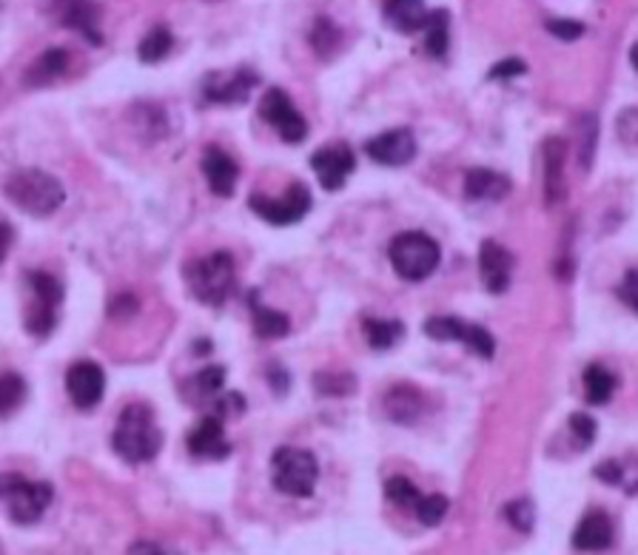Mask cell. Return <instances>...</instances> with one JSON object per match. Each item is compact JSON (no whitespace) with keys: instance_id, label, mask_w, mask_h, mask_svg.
Instances as JSON below:
<instances>
[{"instance_id":"36","label":"cell","mask_w":638,"mask_h":555,"mask_svg":"<svg viewBox=\"0 0 638 555\" xmlns=\"http://www.w3.org/2000/svg\"><path fill=\"white\" fill-rule=\"evenodd\" d=\"M385 496L394 501L396 507H416V501L422 499V493H419V487L413 484L411 479H405V476H394V479H388L385 484Z\"/></svg>"},{"instance_id":"33","label":"cell","mask_w":638,"mask_h":555,"mask_svg":"<svg viewBox=\"0 0 638 555\" xmlns=\"http://www.w3.org/2000/svg\"><path fill=\"white\" fill-rule=\"evenodd\" d=\"M314 390L322 396H351L357 390V376L354 373H317L314 376Z\"/></svg>"},{"instance_id":"34","label":"cell","mask_w":638,"mask_h":555,"mask_svg":"<svg viewBox=\"0 0 638 555\" xmlns=\"http://www.w3.org/2000/svg\"><path fill=\"white\" fill-rule=\"evenodd\" d=\"M226 376L228 370L223 365H208L200 373L191 376V388L197 393V399L203 396H220V390L226 388Z\"/></svg>"},{"instance_id":"13","label":"cell","mask_w":638,"mask_h":555,"mask_svg":"<svg viewBox=\"0 0 638 555\" xmlns=\"http://www.w3.org/2000/svg\"><path fill=\"white\" fill-rule=\"evenodd\" d=\"M365 151L379 166L402 168L413 163V157H416V137H413L411 129H391L374 137V140H368Z\"/></svg>"},{"instance_id":"41","label":"cell","mask_w":638,"mask_h":555,"mask_svg":"<svg viewBox=\"0 0 638 555\" xmlns=\"http://www.w3.org/2000/svg\"><path fill=\"white\" fill-rule=\"evenodd\" d=\"M527 72V63L522 57H505L499 60L493 69L488 72L490 80H513V77H522Z\"/></svg>"},{"instance_id":"15","label":"cell","mask_w":638,"mask_h":555,"mask_svg":"<svg viewBox=\"0 0 638 555\" xmlns=\"http://www.w3.org/2000/svg\"><path fill=\"white\" fill-rule=\"evenodd\" d=\"M513 265H516V257L507 251L505 245H499L496 240L482 242V248H479V271H482L485 288L490 294H505L510 288Z\"/></svg>"},{"instance_id":"19","label":"cell","mask_w":638,"mask_h":555,"mask_svg":"<svg viewBox=\"0 0 638 555\" xmlns=\"http://www.w3.org/2000/svg\"><path fill=\"white\" fill-rule=\"evenodd\" d=\"M382 407H385V416L396 425H413L422 416L425 396L416 385H394L382 396Z\"/></svg>"},{"instance_id":"5","label":"cell","mask_w":638,"mask_h":555,"mask_svg":"<svg viewBox=\"0 0 638 555\" xmlns=\"http://www.w3.org/2000/svg\"><path fill=\"white\" fill-rule=\"evenodd\" d=\"M388 259L405 282H422L439 268L442 248H439V242L428 234H422V231H405V234L391 240Z\"/></svg>"},{"instance_id":"12","label":"cell","mask_w":638,"mask_h":555,"mask_svg":"<svg viewBox=\"0 0 638 555\" xmlns=\"http://www.w3.org/2000/svg\"><path fill=\"white\" fill-rule=\"evenodd\" d=\"M66 390L77 410H94L106 393V373L97 362H75L66 370Z\"/></svg>"},{"instance_id":"28","label":"cell","mask_w":638,"mask_h":555,"mask_svg":"<svg viewBox=\"0 0 638 555\" xmlns=\"http://www.w3.org/2000/svg\"><path fill=\"white\" fill-rule=\"evenodd\" d=\"M26 402V379L20 373H0V419H9Z\"/></svg>"},{"instance_id":"37","label":"cell","mask_w":638,"mask_h":555,"mask_svg":"<svg viewBox=\"0 0 638 555\" xmlns=\"http://www.w3.org/2000/svg\"><path fill=\"white\" fill-rule=\"evenodd\" d=\"M505 518L510 521V527H513V530H519V533H530V530H533V524H536V507H533V501L530 499L510 501V504L505 507Z\"/></svg>"},{"instance_id":"9","label":"cell","mask_w":638,"mask_h":555,"mask_svg":"<svg viewBox=\"0 0 638 555\" xmlns=\"http://www.w3.org/2000/svg\"><path fill=\"white\" fill-rule=\"evenodd\" d=\"M248 205L254 214H260L265 222H274V225H291V222H300L311 205H314V197H311V188L305 183H294L285 188L280 200H271L265 194H254L248 197Z\"/></svg>"},{"instance_id":"18","label":"cell","mask_w":638,"mask_h":555,"mask_svg":"<svg viewBox=\"0 0 638 555\" xmlns=\"http://www.w3.org/2000/svg\"><path fill=\"white\" fill-rule=\"evenodd\" d=\"M613 544V521L604 510H587L573 533V547L582 553H601Z\"/></svg>"},{"instance_id":"4","label":"cell","mask_w":638,"mask_h":555,"mask_svg":"<svg viewBox=\"0 0 638 555\" xmlns=\"http://www.w3.org/2000/svg\"><path fill=\"white\" fill-rule=\"evenodd\" d=\"M55 499V487L49 481H29L20 473H0V507L20 527L40 521Z\"/></svg>"},{"instance_id":"16","label":"cell","mask_w":638,"mask_h":555,"mask_svg":"<svg viewBox=\"0 0 638 555\" xmlns=\"http://www.w3.org/2000/svg\"><path fill=\"white\" fill-rule=\"evenodd\" d=\"M542 163H545V203H564L567 197V143L562 137H547L542 143Z\"/></svg>"},{"instance_id":"35","label":"cell","mask_w":638,"mask_h":555,"mask_svg":"<svg viewBox=\"0 0 638 555\" xmlns=\"http://www.w3.org/2000/svg\"><path fill=\"white\" fill-rule=\"evenodd\" d=\"M448 507H451V501L445 499V496H439V493H431V496H422V499L416 501V516L419 521L425 524V527H439L445 516H448Z\"/></svg>"},{"instance_id":"6","label":"cell","mask_w":638,"mask_h":555,"mask_svg":"<svg viewBox=\"0 0 638 555\" xmlns=\"http://www.w3.org/2000/svg\"><path fill=\"white\" fill-rule=\"evenodd\" d=\"M271 479L282 496L308 499L319 481L317 456L302 447H280L271 456Z\"/></svg>"},{"instance_id":"43","label":"cell","mask_w":638,"mask_h":555,"mask_svg":"<svg viewBox=\"0 0 638 555\" xmlns=\"http://www.w3.org/2000/svg\"><path fill=\"white\" fill-rule=\"evenodd\" d=\"M137 299H134L132 294H120V296H114L112 302H109V316L112 319H129V316L137 314Z\"/></svg>"},{"instance_id":"17","label":"cell","mask_w":638,"mask_h":555,"mask_svg":"<svg viewBox=\"0 0 638 555\" xmlns=\"http://www.w3.org/2000/svg\"><path fill=\"white\" fill-rule=\"evenodd\" d=\"M203 174H206L208 188L217 197H231L240 180V168L220 146H208L203 151Z\"/></svg>"},{"instance_id":"3","label":"cell","mask_w":638,"mask_h":555,"mask_svg":"<svg viewBox=\"0 0 638 555\" xmlns=\"http://www.w3.org/2000/svg\"><path fill=\"white\" fill-rule=\"evenodd\" d=\"M183 279L197 302L220 308L237 285L234 257L228 251H214L208 257L191 259L183 268Z\"/></svg>"},{"instance_id":"40","label":"cell","mask_w":638,"mask_h":555,"mask_svg":"<svg viewBox=\"0 0 638 555\" xmlns=\"http://www.w3.org/2000/svg\"><path fill=\"white\" fill-rule=\"evenodd\" d=\"M545 29L553 37H559V40H579V37L587 32V29H584V23H579V20H567V18H550L545 23Z\"/></svg>"},{"instance_id":"24","label":"cell","mask_w":638,"mask_h":555,"mask_svg":"<svg viewBox=\"0 0 638 555\" xmlns=\"http://www.w3.org/2000/svg\"><path fill=\"white\" fill-rule=\"evenodd\" d=\"M97 20H100L97 6H89V3H69V6L63 9V26L77 29L86 40H92L94 46L103 43V35H100V29H97Z\"/></svg>"},{"instance_id":"14","label":"cell","mask_w":638,"mask_h":555,"mask_svg":"<svg viewBox=\"0 0 638 555\" xmlns=\"http://www.w3.org/2000/svg\"><path fill=\"white\" fill-rule=\"evenodd\" d=\"M188 453L194 459H208V462H223L231 456V444L226 439V425L214 416L200 419L194 430L188 433Z\"/></svg>"},{"instance_id":"42","label":"cell","mask_w":638,"mask_h":555,"mask_svg":"<svg viewBox=\"0 0 638 555\" xmlns=\"http://www.w3.org/2000/svg\"><path fill=\"white\" fill-rule=\"evenodd\" d=\"M567 425H570V430L576 433V439H579L582 447H587V444L596 439V419H593V416H587V413H573Z\"/></svg>"},{"instance_id":"48","label":"cell","mask_w":638,"mask_h":555,"mask_svg":"<svg viewBox=\"0 0 638 555\" xmlns=\"http://www.w3.org/2000/svg\"><path fill=\"white\" fill-rule=\"evenodd\" d=\"M126 555H166L154 541H134Z\"/></svg>"},{"instance_id":"25","label":"cell","mask_w":638,"mask_h":555,"mask_svg":"<svg viewBox=\"0 0 638 555\" xmlns=\"http://www.w3.org/2000/svg\"><path fill=\"white\" fill-rule=\"evenodd\" d=\"M362 325H365L368 345H371L374 351H391L396 342L402 339V333H405V325L396 322V319H374V316H365Z\"/></svg>"},{"instance_id":"39","label":"cell","mask_w":638,"mask_h":555,"mask_svg":"<svg viewBox=\"0 0 638 555\" xmlns=\"http://www.w3.org/2000/svg\"><path fill=\"white\" fill-rule=\"evenodd\" d=\"M596 137H599V123H596V114H587L584 117V129H582V168L593 166V154H596Z\"/></svg>"},{"instance_id":"38","label":"cell","mask_w":638,"mask_h":555,"mask_svg":"<svg viewBox=\"0 0 638 555\" xmlns=\"http://www.w3.org/2000/svg\"><path fill=\"white\" fill-rule=\"evenodd\" d=\"M245 413V399L237 393V390H231L226 396H217V405H214V419H237V416H243Z\"/></svg>"},{"instance_id":"46","label":"cell","mask_w":638,"mask_h":555,"mask_svg":"<svg viewBox=\"0 0 638 555\" xmlns=\"http://www.w3.org/2000/svg\"><path fill=\"white\" fill-rule=\"evenodd\" d=\"M268 385L277 390L280 396H285V390H288V385H291L288 370L280 368V365H271V368H268Z\"/></svg>"},{"instance_id":"20","label":"cell","mask_w":638,"mask_h":555,"mask_svg":"<svg viewBox=\"0 0 638 555\" xmlns=\"http://www.w3.org/2000/svg\"><path fill=\"white\" fill-rule=\"evenodd\" d=\"M510 177L502 174V171H493V168H470L465 174V197L468 200H476V203H496V200H505L510 194Z\"/></svg>"},{"instance_id":"29","label":"cell","mask_w":638,"mask_h":555,"mask_svg":"<svg viewBox=\"0 0 638 555\" xmlns=\"http://www.w3.org/2000/svg\"><path fill=\"white\" fill-rule=\"evenodd\" d=\"M26 279H29V288H32V294H35L38 302L55 308V311L63 305V282L60 279L46 274V271H29Z\"/></svg>"},{"instance_id":"44","label":"cell","mask_w":638,"mask_h":555,"mask_svg":"<svg viewBox=\"0 0 638 555\" xmlns=\"http://www.w3.org/2000/svg\"><path fill=\"white\" fill-rule=\"evenodd\" d=\"M619 294H621V299L627 302V308H630V311H638V271L636 268H630V271L624 274V282H621Z\"/></svg>"},{"instance_id":"45","label":"cell","mask_w":638,"mask_h":555,"mask_svg":"<svg viewBox=\"0 0 638 555\" xmlns=\"http://www.w3.org/2000/svg\"><path fill=\"white\" fill-rule=\"evenodd\" d=\"M596 476H599L604 484H621V479H624V470H621L619 462H601L599 467H596Z\"/></svg>"},{"instance_id":"21","label":"cell","mask_w":638,"mask_h":555,"mask_svg":"<svg viewBox=\"0 0 638 555\" xmlns=\"http://www.w3.org/2000/svg\"><path fill=\"white\" fill-rule=\"evenodd\" d=\"M382 18L388 26H394L399 35H413V32H425L431 9L419 0H391L382 6Z\"/></svg>"},{"instance_id":"23","label":"cell","mask_w":638,"mask_h":555,"mask_svg":"<svg viewBox=\"0 0 638 555\" xmlns=\"http://www.w3.org/2000/svg\"><path fill=\"white\" fill-rule=\"evenodd\" d=\"M248 305H251V314H254V331H257L260 339H282V336L291 333V319L282 314V311L260 305L257 291L248 294Z\"/></svg>"},{"instance_id":"7","label":"cell","mask_w":638,"mask_h":555,"mask_svg":"<svg viewBox=\"0 0 638 555\" xmlns=\"http://www.w3.org/2000/svg\"><path fill=\"white\" fill-rule=\"evenodd\" d=\"M422 331L428 333L431 339H436V342H459V345H465L470 353H476L482 359H490L496 353V342H493L488 328L468 325V322L453 319V316H431V319H425Z\"/></svg>"},{"instance_id":"8","label":"cell","mask_w":638,"mask_h":555,"mask_svg":"<svg viewBox=\"0 0 638 555\" xmlns=\"http://www.w3.org/2000/svg\"><path fill=\"white\" fill-rule=\"evenodd\" d=\"M260 117H263L268 126H274L277 134L282 137V143L288 146H297L308 137V123L302 117L294 100L288 97V92H282L277 86H271L268 92L263 94L260 100Z\"/></svg>"},{"instance_id":"10","label":"cell","mask_w":638,"mask_h":555,"mask_svg":"<svg viewBox=\"0 0 638 555\" xmlns=\"http://www.w3.org/2000/svg\"><path fill=\"white\" fill-rule=\"evenodd\" d=\"M257 86V74L245 66H237L234 72H211L203 77V100L217 106H243L251 89Z\"/></svg>"},{"instance_id":"30","label":"cell","mask_w":638,"mask_h":555,"mask_svg":"<svg viewBox=\"0 0 638 555\" xmlns=\"http://www.w3.org/2000/svg\"><path fill=\"white\" fill-rule=\"evenodd\" d=\"M171 46H174V37L166 26H157V29H151L149 35L140 40V49H137V55L143 63H160L163 57L169 55Z\"/></svg>"},{"instance_id":"31","label":"cell","mask_w":638,"mask_h":555,"mask_svg":"<svg viewBox=\"0 0 638 555\" xmlns=\"http://www.w3.org/2000/svg\"><path fill=\"white\" fill-rule=\"evenodd\" d=\"M339 37H342V32H339V26L334 23V20L325 18V15H319V18L314 20V29H311V46H314V52H317L319 57L334 55L339 46Z\"/></svg>"},{"instance_id":"11","label":"cell","mask_w":638,"mask_h":555,"mask_svg":"<svg viewBox=\"0 0 638 555\" xmlns=\"http://www.w3.org/2000/svg\"><path fill=\"white\" fill-rule=\"evenodd\" d=\"M311 168L325 191H339L357 168V154L348 143H328L311 154Z\"/></svg>"},{"instance_id":"47","label":"cell","mask_w":638,"mask_h":555,"mask_svg":"<svg viewBox=\"0 0 638 555\" xmlns=\"http://www.w3.org/2000/svg\"><path fill=\"white\" fill-rule=\"evenodd\" d=\"M12 240H15V231H12V225L0 220V262H3V259H6V254H9Z\"/></svg>"},{"instance_id":"27","label":"cell","mask_w":638,"mask_h":555,"mask_svg":"<svg viewBox=\"0 0 638 555\" xmlns=\"http://www.w3.org/2000/svg\"><path fill=\"white\" fill-rule=\"evenodd\" d=\"M616 390V376L604 365H587L584 368V396L590 405H604Z\"/></svg>"},{"instance_id":"32","label":"cell","mask_w":638,"mask_h":555,"mask_svg":"<svg viewBox=\"0 0 638 555\" xmlns=\"http://www.w3.org/2000/svg\"><path fill=\"white\" fill-rule=\"evenodd\" d=\"M23 325H26V331L32 333L35 339H46L49 333L55 331L57 325V311L55 308H49V305H43V302H32L29 305V311H26V319H23Z\"/></svg>"},{"instance_id":"2","label":"cell","mask_w":638,"mask_h":555,"mask_svg":"<svg viewBox=\"0 0 638 555\" xmlns=\"http://www.w3.org/2000/svg\"><path fill=\"white\" fill-rule=\"evenodd\" d=\"M3 194L23 214L38 217V220L52 217L57 208L66 203L63 183L57 180L55 174H49L43 168H20V171H15L3 185Z\"/></svg>"},{"instance_id":"22","label":"cell","mask_w":638,"mask_h":555,"mask_svg":"<svg viewBox=\"0 0 638 555\" xmlns=\"http://www.w3.org/2000/svg\"><path fill=\"white\" fill-rule=\"evenodd\" d=\"M69 69V52L66 49H46L43 55L26 69V86H49L52 80L63 77Z\"/></svg>"},{"instance_id":"26","label":"cell","mask_w":638,"mask_h":555,"mask_svg":"<svg viewBox=\"0 0 638 555\" xmlns=\"http://www.w3.org/2000/svg\"><path fill=\"white\" fill-rule=\"evenodd\" d=\"M448 43H451V15L445 9H433L425 26V49L431 57L442 60L448 55Z\"/></svg>"},{"instance_id":"1","label":"cell","mask_w":638,"mask_h":555,"mask_svg":"<svg viewBox=\"0 0 638 555\" xmlns=\"http://www.w3.org/2000/svg\"><path fill=\"white\" fill-rule=\"evenodd\" d=\"M112 447L114 453L129 464H146L157 459L163 447V430L157 425L154 410L143 402L123 407L112 433Z\"/></svg>"}]
</instances>
